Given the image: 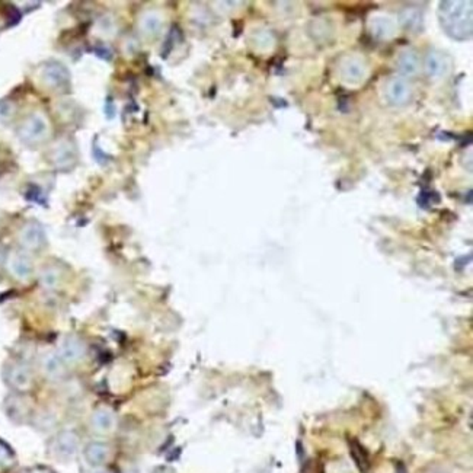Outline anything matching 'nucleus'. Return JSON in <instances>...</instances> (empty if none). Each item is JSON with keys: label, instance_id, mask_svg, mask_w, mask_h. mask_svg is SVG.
I'll use <instances>...</instances> for the list:
<instances>
[{"label": "nucleus", "instance_id": "f257e3e1", "mask_svg": "<svg viewBox=\"0 0 473 473\" xmlns=\"http://www.w3.org/2000/svg\"><path fill=\"white\" fill-rule=\"evenodd\" d=\"M440 22L447 35L458 41L469 39L472 35V4L444 2L439 11Z\"/></svg>", "mask_w": 473, "mask_h": 473}, {"label": "nucleus", "instance_id": "f03ea898", "mask_svg": "<svg viewBox=\"0 0 473 473\" xmlns=\"http://www.w3.org/2000/svg\"><path fill=\"white\" fill-rule=\"evenodd\" d=\"M18 134L20 140H24L25 143H37L46 137L47 122L43 117L31 115L22 122V126L19 127Z\"/></svg>", "mask_w": 473, "mask_h": 473}, {"label": "nucleus", "instance_id": "7ed1b4c3", "mask_svg": "<svg viewBox=\"0 0 473 473\" xmlns=\"http://www.w3.org/2000/svg\"><path fill=\"white\" fill-rule=\"evenodd\" d=\"M5 380L13 389L25 390L31 386L32 375L25 364L13 363V364H9L5 370Z\"/></svg>", "mask_w": 473, "mask_h": 473}, {"label": "nucleus", "instance_id": "20e7f679", "mask_svg": "<svg viewBox=\"0 0 473 473\" xmlns=\"http://www.w3.org/2000/svg\"><path fill=\"white\" fill-rule=\"evenodd\" d=\"M85 354H86L85 344L82 342L79 338L70 337V338L65 339L63 344H61L58 357L66 365H69V364H76V363L84 360Z\"/></svg>", "mask_w": 473, "mask_h": 473}, {"label": "nucleus", "instance_id": "39448f33", "mask_svg": "<svg viewBox=\"0 0 473 473\" xmlns=\"http://www.w3.org/2000/svg\"><path fill=\"white\" fill-rule=\"evenodd\" d=\"M410 93H413V89H410L408 80H405L403 77L392 79L386 86V96L389 102L398 107L406 104L410 98Z\"/></svg>", "mask_w": 473, "mask_h": 473}, {"label": "nucleus", "instance_id": "423d86ee", "mask_svg": "<svg viewBox=\"0 0 473 473\" xmlns=\"http://www.w3.org/2000/svg\"><path fill=\"white\" fill-rule=\"evenodd\" d=\"M20 243L28 250H39L46 243V235L43 228L37 223H30L20 232Z\"/></svg>", "mask_w": 473, "mask_h": 473}, {"label": "nucleus", "instance_id": "0eeeda50", "mask_svg": "<svg viewBox=\"0 0 473 473\" xmlns=\"http://www.w3.org/2000/svg\"><path fill=\"white\" fill-rule=\"evenodd\" d=\"M425 72L429 77L440 79L448 72V61L443 53H428L425 57Z\"/></svg>", "mask_w": 473, "mask_h": 473}, {"label": "nucleus", "instance_id": "6e6552de", "mask_svg": "<svg viewBox=\"0 0 473 473\" xmlns=\"http://www.w3.org/2000/svg\"><path fill=\"white\" fill-rule=\"evenodd\" d=\"M41 79H43L44 84L50 88H60L66 84L69 74L63 66L53 63V65H47L43 69V72H41Z\"/></svg>", "mask_w": 473, "mask_h": 473}, {"label": "nucleus", "instance_id": "1a4fd4ad", "mask_svg": "<svg viewBox=\"0 0 473 473\" xmlns=\"http://www.w3.org/2000/svg\"><path fill=\"white\" fill-rule=\"evenodd\" d=\"M85 456L92 466H102L110 458V447L104 443H92L86 447Z\"/></svg>", "mask_w": 473, "mask_h": 473}, {"label": "nucleus", "instance_id": "9d476101", "mask_svg": "<svg viewBox=\"0 0 473 473\" xmlns=\"http://www.w3.org/2000/svg\"><path fill=\"white\" fill-rule=\"evenodd\" d=\"M114 424L115 417L107 408H99L92 415V425L96 428V431H101V433H108V431L114 428Z\"/></svg>", "mask_w": 473, "mask_h": 473}, {"label": "nucleus", "instance_id": "9b49d317", "mask_svg": "<svg viewBox=\"0 0 473 473\" xmlns=\"http://www.w3.org/2000/svg\"><path fill=\"white\" fill-rule=\"evenodd\" d=\"M398 67L402 74L414 76L420 70V58L414 51H405L398 58Z\"/></svg>", "mask_w": 473, "mask_h": 473}, {"label": "nucleus", "instance_id": "f8f14e48", "mask_svg": "<svg viewBox=\"0 0 473 473\" xmlns=\"http://www.w3.org/2000/svg\"><path fill=\"white\" fill-rule=\"evenodd\" d=\"M77 446V440L72 433H63L60 434L54 443L57 455L61 458H70L74 455Z\"/></svg>", "mask_w": 473, "mask_h": 473}, {"label": "nucleus", "instance_id": "ddd939ff", "mask_svg": "<svg viewBox=\"0 0 473 473\" xmlns=\"http://www.w3.org/2000/svg\"><path fill=\"white\" fill-rule=\"evenodd\" d=\"M11 271L15 277L20 278V280H25L31 276L32 273V265L31 261L22 255V254H16L12 259H11Z\"/></svg>", "mask_w": 473, "mask_h": 473}, {"label": "nucleus", "instance_id": "4468645a", "mask_svg": "<svg viewBox=\"0 0 473 473\" xmlns=\"http://www.w3.org/2000/svg\"><path fill=\"white\" fill-rule=\"evenodd\" d=\"M342 76L345 80L358 82L364 76V67L357 60H348V63L342 69Z\"/></svg>", "mask_w": 473, "mask_h": 473}, {"label": "nucleus", "instance_id": "2eb2a0df", "mask_svg": "<svg viewBox=\"0 0 473 473\" xmlns=\"http://www.w3.org/2000/svg\"><path fill=\"white\" fill-rule=\"evenodd\" d=\"M65 363L61 361V358L54 354L48 356L46 360H44V370H46V373L51 377H58L63 375V370H65Z\"/></svg>", "mask_w": 473, "mask_h": 473}, {"label": "nucleus", "instance_id": "dca6fc26", "mask_svg": "<svg viewBox=\"0 0 473 473\" xmlns=\"http://www.w3.org/2000/svg\"><path fill=\"white\" fill-rule=\"evenodd\" d=\"M15 465V455L8 444L0 441V473H6Z\"/></svg>", "mask_w": 473, "mask_h": 473}, {"label": "nucleus", "instance_id": "f3484780", "mask_svg": "<svg viewBox=\"0 0 473 473\" xmlns=\"http://www.w3.org/2000/svg\"><path fill=\"white\" fill-rule=\"evenodd\" d=\"M377 19H379V22L382 25L380 27L375 25V32L377 34V37L386 38L390 34V22H389V20L386 18H377Z\"/></svg>", "mask_w": 473, "mask_h": 473}, {"label": "nucleus", "instance_id": "a211bd4d", "mask_svg": "<svg viewBox=\"0 0 473 473\" xmlns=\"http://www.w3.org/2000/svg\"><path fill=\"white\" fill-rule=\"evenodd\" d=\"M13 114V105L9 102H0V119H8Z\"/></svg>", "mask_w": 473, "mask_h": 473}, {"label": "nucleus", "instance_id": "6ab92c4d", "mask_svg": "<svg viewBox=\"0 0 473 473\" xmlns=\"http://www.w3.org/2000/svg\"><path fill=\"white\" fill-rule=\"evenodd\" d=\"M22 473H54V472L50 470V469H47V467H32V469H28V470H25Z\"/></svg>", "mask_w": 473, "mask_h": 473}, {"label": "nucleus", "instance_id": "aec40b11", "mask_svg": "<svg viewBox=\"0 0 473 473\" xmlns=\"http://www.w3.org/2000/svg\"><path fill=\"white\" fill-rule=\"evenodd\" d=\"M153 473H174V472H172V470H169V469H167V467H160V469L155 470Z\"/></svg>", "mask_w": 473, "mask_h": 473}]
</instances>
